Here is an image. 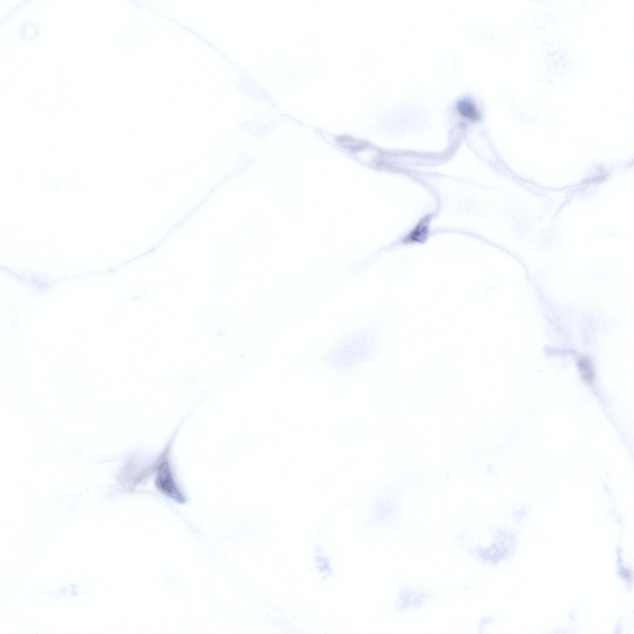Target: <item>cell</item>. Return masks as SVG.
<instances>
[{
	"label": "cell",
	"mask_w": 634,
	"mask_h": 634,
	"mask_svg": "<svg viewBox=\"0 0 634 634\" xmlns=\"http://www.w3.org/2000/svg\"><path fill=\"white\" fill-rule=\"evenodd\" d=\"M169 455V453L165 452L160 459L155 484L162 494L182 503L185 501V498L176 481Z\"/></svg>",
	"instance_id": "1"
},
{
	"label": "cell",
	"mask_w": 634,
	"mask_h": 634,
	"mask_svg": "<svg viewBox=\"0 0 634 634\" xmlns=\"http://www.w3.org/2000/svg\"><path fill=\"white\" fill-rule=\"evenodd\" d=\"M428 217L421 220L415 229L410 234L405 238L403 241L406 243L423 242L426 239L428 234Z\"/></svg>",
	"instance_id": "2"
},
{
	"label": "cell",
	"mask_w": 634,
	"mask_h": 634,
	"mask_svg": "<svg viewBox=\"0 0 634 634\" xmlns=\"http://www.w3.org/2000/svg\"><path fill=\"white\" fill-rule=\"evenodd\" d=\"M458 107L460 112L468 118L475 119L478 116V112L473 103L468 100L460 101Z\"/></svg>",
	"instance_id": "3"
},
{
	"label": "cell",
	"mask_w": 634,
	"mask_h": 634,
	"mask_svg": "<svg viewBox=\"0 0 634 634\" xmlns=\"http://www.w3.org/2000/svg\"><path fill=\"white\" fill-rule=\"evenodd\" d=\"M579 368L585 379L589 383L594 382L595 375L591 362L586 358H582L579 361Z\"/></svg>",
	"instance_id": "4"
}]
</instances>
